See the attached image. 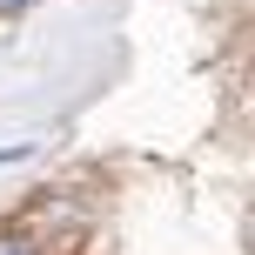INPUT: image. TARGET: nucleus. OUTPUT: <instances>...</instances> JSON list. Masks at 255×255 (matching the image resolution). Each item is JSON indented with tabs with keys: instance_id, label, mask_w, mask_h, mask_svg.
<instances>
[{
	"instance_id": "3",
	"label": "nucleus",
	"mask_w": 255,
	"mask_h": 255,
	"mask_svg": "<svg viewBox=\"0 0 255 255\" xmlns=\"http://www.w3.org/2000/svg\"><path fill=\"white\" fill-rule=\"evenodd\" d=\"M0 161H27V141H13V148H0Z\"/></svg>"
},
{
	"instance_id": "1",
	"label": "nucleus",
	"mask_w": 255,
	"mask_h": 255,
	"mask_svg": "<svg viewBox=\"0 0 255 255\" xmlns=\"http://www.w3.org/2000/svg\"><path fill=\"white\" fill-rule=\"evenodd\" d=\"M0 255H40V242L20 235V229H7V235H0Z\"/></svg>"
},
{
	"instance_id": "2",
	"label": "nucleus",
	"mask_w": 255,
	"mask_h": 255,
	"mask_svg": "<svg viewBox=\"0 0 255 255\" xmlns=\"http://www.w3.org/2000/svg\"><path fill=\"white\" fill-rule=\"evenodd\" d=\"M34 7V0H0V20H7V13H27Z\"/></svg>"
}]
</instances>
